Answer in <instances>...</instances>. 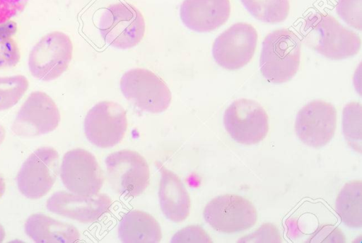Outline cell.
<instances>
[{
	"instance_id": "cell-1",
	"label": "cell",
	"mask_w": 362,
	"mask_h": 243,
	"mask_svg": "<svg viewBox=\"0 0 362 243\" xmlns=\"http://www.w3.org/2000/svg\"><path fill=\"white\" fill-rule=\"evenodd\" d=\"M301 34L310 48L330 60L351 57L359 52L361 46L357 33L343 26L332 16L322 13L307 16Z\"/></svg>"
},
{
	"instance_id": "cell-2",
	"label": "cell",
	"mask_w": 362,
	"mask_h": 243,
	"mask_svg": "<svg viewBox=\"0 0 362 243\" xmlns=\"http://www.w3.org/2000/svg\"><path fill=\"white\" fill-rule=\"evenodd\" d=\"M301 41L292 30L281 28L264 39L259 58L262 76L269 82L281 84L291 80L298 70Z\"/></svg>"
},
{
	"instance_id": "cell-3",
	"label": "cell",
	"mask_w": 362,
	"mask_h": 243,
	"mask_svg": "<svg viewBox=\"0 0 362 243\" xmlns=\"http://www.w3.org/2000/svg\"><path fill=\"white\" fill-rule=\"evenodd\" d=\"M101 38L110 46L119 49L138 45L145 34V20L134 6L119 1L106 7L98 24Z\"/></svg>"
},
{
	"instance_id": "cell-4",
	"label": "cell",
	"mask_w": 362,
	"mask_h": 243,
	"mask_svg": "<svg viewBox=\"0 0 362 243\" xmlns=\"http://www.w3.org/2000/svg\"><path fill=\"white\" fill-rule=\"evenodd\" d=\"M73 43L66 33L54 30L43 35L32 47L28 60L31 75L43 81L59 78L68 69Z\"/></svg>"
},
{
	"instance_id": "cell-5",
	"label": "cell",
	"mask_w": 362,
	"mask_h": 243,
	"mask_svg": "<svg viewBox=\"0 0 362 243\" xmlns=\"http://www.w3.org/2000/svg\"><path fill=\"white\" fill-rule=\"evenodd\" d=\"M120 89L127 100L148 113L166 111L172 100L165 82L147 69L134 68L126 72L120 79Z\"/></svg>"
},
{
	"instance_id": "cell-6",
	"label": "cell",
	"mask_w": 362,
	"mask_h": 243,
	"mask_svg": "<svg viewBox=\"0 0 362 243\" xmlns=\"http://www.w3.org/2000/svg\"><path fill=\"white\" fill-rule=\"evenodd\" d=\"M205 221L216 231L235 234L252 227L257 212L248 199L236 194H223L211 200L203 211Z\"/></svg>"
},
{
	"instance_id": "cell-7",
	"label": "cell",
	"mask_w": 362,
	"mask_h": 243,
	"mask_svg": "<svg viewBox=\"0 0 362 243\" xmlns=\"http://www.w3.org/2000/svg\"><path fill=\"white\" fill-rule=\"evenodd\" d=\"M105 165L109 183L120 195L139 196L149 184V166L146 159L136 151L114 152L106 157Z\"/></svg>"
},
{
	"instance_id": "cell-8",
	"label": "cell",
	"mask_w": 362,
	"mask_h": 243,
	"mask_svg": "<svg viewBox=\"0 0 362 243\" xmlns=\"http://www.w3.org/2000/svg\"><path fill=\"white\" fill-rule=\"evenodd\" d=\"M223 125L233 140L246 145L262 142L269 130L264 108L248 98H239L229 105L223 115Z\"/></svg>"
},
{
	"instance_id": "cell-9",
	"label": "cell",
	"mask_w": 362,
	"mask_h": 243,
	"mask_svg": "<svg viewBox=\"0 0 362 243\" xmlns=\"http://www.w3.org/2000/svg\"><path fill=\"white\" fill-rule=\"evenodd\" d=\"M58 169L57 151L49 147L37 148L25 159L17 175L18 190L31 200L45 196L57 179Z\"/></svg>"
},
{
	"instance_id": "cell-10",
	"label": "cell",
	"mask_w": 362,
	"mask_h": 243,
	"mask_svg": "<svg viewBox=\"0 0 362 243\" xmlns=\"http://www.w3.org/2000/svg\"><path fill=\"white\" fill-rule=\"evenodd\" d=\"M127 129V117L124 108L111 101H103L87 113L84 132L88 141L100 148L119 144Z\"/></svg>"
},
{
	"instance_id": "cell-11",
	"label": "cell",
	"mask_w": 362,
	"mask_h": 243,
	"mask_svg": "<svg viewBox=\"0 0 362 243\" xmlns=\"http://www.w3.org/2000/svg\"><path fill=\"white\" fill-rule=\"evenodd\" d=\"M257 38L251 24L240 22L232 25L214 40L212 55L215 62L228 70L243 67L254 55Z\"/></svg>"
},
{
	"instance_id": "cell-12",
	"label": "cell",
	"mask_w": 362,
	"mask_h": 243,
	"mask_svg": "<svg viewBox=\"0 0 362 243\" xmlns=\"http://www.w3.org/2000/svg\"><path fill=\"white\" fill-rule=\"evenodd\" d=\"M61 115L54 100L40 91L32 92L18 111L11 126L18 136L32 137L54 131Z\"/></svg>"
},
{
	"instance_id": "cell-13",
	"label": "cell",
	"mask_w": 362,
	"mask_h": 243,
	"mask_svg": "<svg viewBox=\"0 0 362 243\" xmlns=\"http://www.w3.org/2000/svg\"><path fill=\"white\" fill-rule=\"evenodd\" d=\"M60 177L68 191L85 196L98 194L103 182L95 157L81 148L71 149L64 155Z\"/></svg>"
},
{
	"instance_id": "cell-14",
	"label": "cell",
	"mask_w": 362,
	"mask_h": 243,
	"mask_svg": "<svg viewBox=\"0 0 362 243\" xmlns=\"http://www.w3.org/2000/svg\"><path fill=\"white\" fill-rule=\"evenodd\" d=\"M337 128V110L330 103L313 101L297 113L295 130L298 139L314 148L325 146L333 138Z\"/></svg>"
},
{
	"instance_id": "cell-15",
	"label": "cell",
	"mask_w": 362,
	"mask_h": 243,
	"mask_svg": "<svg viewBox=\"0 0 362 243\" xmlns=\"http://www.w3.org/2000/svg\"><path fill=\"white\" fill-rule=\"evenodd\" d=\"M111 205V198L105 193L85 196L65 191L54 193L47 201L50 212L84 224L98 220Z\"/></svg>"
},
{
	"instance_id": "cell-16",
	"label": "cell",
	"mask_w": 362,
	"mask_h": 243,
	"mask_svg": "<svg viewBox=\"0 0 362 243\" xmlns=\"http://www.w3.org/2000/svg\"><path fill=\"white\" fill-rule=\"evenodd\" d=\"M230 0H184L180 16L189 29L206 33L223 26L230 15Z\"/></svg>"
},
{
	"instance_id": "cell-17",
	"label": "cell",
	"mask_w": 362,
	"mask_h": 243,
	"mask_svg": "<svg viewBox=\"0 0 362 243\" xmlns=\"http://www.w3.org/2000/svg\"><path fill=\"white\" fill-rule=\"evenodd\" d=\"M160 171L158 198L161 210L169 220L181 222L189 215V195L177 175L161 166Z\"/></svg>"
},
{
	"instance_id": "cell-18",
	"label": "cell",
	"mask_w": 362,
	"mask_h": 243,
	"mask_svg": "<svg viewBox=\"0 0 362 243\" xmlns=\"http://www.w3.org/2000/svg\"><path fill=\"white\" fill-rule=\"evenodd\" d=\"M25 232L38 243H72L80 238L74 225L44 214L31 215L25 223Z\"/></svg>"
},
{
	"instance_id": "cell-19",
	"label": "cell",
	"mask_w": 362,
	"mask_h": 243,
	"mask_svg": "<svg viewBox=\"0 0 362 243\" xmlns=\"http://www.w3.org/2000/svg\"><path fill=\"white\" fill-rule=\"evenodd\" d=\"M118 237L125 243H158L162 239V232L160 224L151 215L133 210L121 219Z\"/></svg>"
},
{
	"instance_id": "cell-20",
	"label": "cell",
	"mask_w": 362,
	"mask_h": 243,
	"mask_svg": "<svg viewBox=\"0 0 362 243\" xmlns=\"http://www.w3.org/2000/svg\"><path fill=\"white\" fill-rule=\"evenodd\" d=\"M335 210L341 222L351 228L362 227V182L352 180L339 191Z\"/></svg>"
},
{
	"instance_id": "cell-21",
	"label": "cell",
	"mask_w": 362,
	"mask_h": 243,
	"mask_svg": "<svg viewBox=\"0 0 362 243\" xmlns=\"http://www.w3.org/2000/svg\"><path fill=\"white\" fill-rule=\"evenodd\" d=\"M256 19L267 23L284 21L290 12L289 0H240Z\"/></svg>"
},
{
	"instance_id": "cell-22",
	"label": "cell",
	"mask_w": 362,
	"mask_h": 243,
	"mask_svg": "<svg viewBox=\"0 0 362 243\" xmlns=\"http://www.w3.org/2000/svg\"><path fill=\"white\" fill-rule=\"evenodd\" d=\"M361 104L359 102L347 103L342 113V129L349 145L361 153Z\"/></svg>"
},
{
	"instance_id": "cell-23",
	"label": "cell",
	"mask_w": 362,
	"mask_h": 243,
	"mask_svg": "<svg viewBox=\"0 0 362 243\" xmlns=\"http://www.w3.org/2000/svg\"><path fill=\"white\" fill-rule=\"evenodd\" d=\"M16 23L12 20L0 24V69L16 67L21 60V51L13 35Z\"/></svg>"
},
{
	"instance_id": "cell-24",
	"label": "cell",
	"mask_w": 362,
	"mask_h": 243,
	"mask_svg": "<svg viewBox=\"0 0 362 243\" xmlns=\"http://www.w3.org/2000/svg\"><path fill=\"white\" fill-rule=\"evenodd\" d=\"M28 86V79L22 74L0 77V111L13 107L25 94Z\"/></svg>"
},
{
	"instance_id": "cell-25",
	"label": "cell",
	"mask_w": 362,
	"mask_h": 243,
	"mask_svg": "<svg viewBox=\"0 0 362 243\" xmlns=\"http://www.w3.org/2000/svg\"><path fill=\"white\" fill-rule=\"evenodd\" d=\"M336 11L346 23L361 30L362 0H339Z\"/></svg>"
},
{
	"instance_id": "cell-26",
	"label": "cell",
	"mask_w": 362,
	"mask_h": 243,
	"mask_svg": "<svg viewBox=\"0 0 362 243\" xmlns=\"http://www.w3.org/2000/svg\"><path fill=\"white\" fill-rule=\"evenodd\" d=\"M238 242H281V237L277 227L265 223L257 230L241 237Z\"/></svg>"
},
{
	"instance_id": "cell-27",
	"label": "cell",
	"mask_w": 362,
	"mask_h": 243,
	"mask_svg": "<svg viewBox=\"0 0 362 243\" xmlns=\"http://www.w3.org/2000/svg\"><path fill=\"white\" fill-rule=\"evenodd\" d=\"M208 233L199 225H189L177 232L172 237L171 242H212Z\"/></svg>"
},
{
	"instance_id": "cell-28",
	"label": "cell",
	"mask_w": 362,
	"mask_h": 243,
	"mask_svg": "<svg viewBox=\"0 0 362 243\" xmlns=\"http://www.w3.org/2000/svg\"><path fill=\"white\" fill-rule=\"evenodd\" d=\"M311 242H345V237L337 227L326 225L319 227L310 238Z\"/></svg>"
},
{
	"instance_id": "cell-29",
	"label": "cell",
	"mask_w": 362,
	"mask_h": 243,
	"mask_svg": "<svg viewBox=\"0 0 362 243\" xmlns=\"http://www.w3.org/2000/svg\"><path fill=\"white\" fill-rule=\"evenodd\" d=\"M29 0H0V24L11 21L26 6Z\"/></svg>"
},
{
	"instance_id": "cell-30",
	"label": "cell",
	"mask_w": 362,
	"mask_h": 243,
	"mask_svg": "<svg viewBox=\"0 0 362 243\" xmlns=\"http://www.w3.org/2000/svg\"><path fill=\"white\" fill-rule=\"evenodd\" d=\"M6 189V183L4 179L0 176V198L3 196Z\"/></svg>"
},
{
	"instance_id": "cell-31",
	"label": "cell",
	"mask_w": 362,
	"mask_h": 243,
	"mask_svg": "<svg viewBox=\"0 0 362 243\" xmlns=\"http://www.w3.org/2000/svg\"><path fill=\"white\" fill-rule=\"evenodd\" d=\"M6 137V130L0 124V145L4 142Z\"/></svg>"
},
{
	"instance_id": "cell-32",
	"label": "cell",
	"mask_w": 362,
	"mask_h": 243,
	"mask_svg": "<svg viewBox=\"0 0 362 243\" xmlns=\"http://www.w3.org/2000/svg\"><path fill=\"white\" fill-rule=\"evenodd\" d=\"M6 232L4 227L0 224V242H2L5 238Z\"/></svg>"
}]
</instances>
